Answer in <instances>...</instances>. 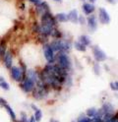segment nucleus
<instances>
[{"mask_svg": "<svg viewBox=\"0 0 118 122\" xmlns=\"http://www.w3.org/2000/svg\"><path fill=\"white\" fill-rule=\"evenodd\" d=\"M33 30H34V32L39 34V25L36 24H36H34V25H33Z\"/></svg>", "mask_w": 118, "mask_h": 122, "instance_id": "a878e982", "label": "nucleus"}, {"mask_svg": "<svg viewBox=\"0 0 118 122\" xmlns=\"http://www.w3.org/2000/svg\"><path fill=\"white\" fill-rule=\"evenodd\" d=\"M98 20L103 25H107L110 23V16L106 9L103 8V7H100L98 9Z\"/></svg>", "mask_w": 118, "mask_h": 122, "instance_id": "0eeeda50", "label": "nucleus"}, {"mask_svg": "<svg viewBox=\"0 0 118 122\" xmlns=\"http://www.w3.org/2000/svg\"><path fill=\"white\" fill-rule=\"evenodd\" d=\"M26 77H28V78L31 79V81H34L35 83H36V82L38 81V75H37L36 71L34 70V69H29V70H27V72H26Z\"/></svg>", "mask_w": 118, "mask_h": 122, "instance_id": "f8f14e48", "label": "nucleus"}, {"mask_svg": "<svg viewBox=\"0 0 118 122\" xmlns=\"http://www.w3.org/2000/svg\"><path fill=\"white\" fill-rule=\"evenodd\" d=\"M3 61H4V64L6 66V68H8V69H10V68L12 67V63H13V56H12V53L11 51H6L5 54L3 55Z\"/></svg>", "mask_w": 118, "mask_h": 122, "instance_id": "1a4fd4ad", "label": "nucleus"}, {"mask_svg": "<svg viewBox=\"0 0 118 122\" xmlns=\"http://www.w3.org/2000/svg\"><path fill=\"white\" fill-rule=\"evenodd\" d=\"M30 1H31V3H34L36 6H37V5H39V4H41V0H30Z\"/></svg>", "mask_w": 118, "mask_h": 122, "instance_id": "bb28decb", "label": "nucleus"}, {"mask_svg": "<svg viewBox=\"0 0 118 122\" xmlns=\"http://www.w3.org/2000/svg\"><path fill=\"white\" fill-rule=\"evenodd\" d=\"M92 55L96 59L97 62H100V61H104L106 59V54L104 53V51L102 50L98 45H92Z\"/></svg>", "mask_w": 118, "mask_h": 122, "instance_id": "39448f33", "label": "nucleus"}, {"mask_svg": "<svg viewBox=\"0 0 118 122\" xmlns=\"http://www.w3.org/2000/svg\"><path fill=\"white\" fill-rule=\"evenodd\" d=\"M50 47L52 48V50L55 52H57V53H67L70 51L71 47H72V44H71L70 41H63L61 39L59 40H54L52 41L50 43Z\"/></svg>", "mask_w": 118, "mask_h": 122, "instance_id": "f257e3e1", "label": "nucleus"}, {"mask_svg": "<svg viewBox=\"0 0 118 122\" xmlns=\"http://www.w3.org/2000/svg\"><path fill=\"white\" fill-rule=\"evenodd\" d=\"M56 22H59V23H66L68 22V17H67V14L65 13H58L56 14V16L54 17Z\"/></svg>", "mask_w": 118, "mask_h": 122, "instance_id": "ddd939ff", "label": "nucleus"}, {"mask_svg": "<svg viewBox=\"0 0 118 122\" xmlns=\"http://www.w3.org/2000/svg\"><path fill=\"white\" fill-rule=\"evenodd\" d=\"M0 61H1V58H0Z\"/></svg>", "mask_w": 118, "mask_h": 122, "instance_id": "72a5a7b5", "label": "nucleus"}, {"mask_svg": "<svg viewBox=\"0 0 118 122\" xmlns=\"http://www.w3.org/2000/svg\"><path fill=\"white\" fill-rule=\"evenodd\" d=\"M28 121H29V119L27 117V114L23 112L22 115H21V122H28Z\"/></svg>", "mask_w": 118, "mask_h": 122, "instance_id": "5701e85b", "label": "nucleus"}, {"mask_svg": "<svg viewBox=\"0 0 118 122\" xmlns=\"http://www.w3.org/2000/svg\"><path fill=\"white\" fill-rule=\"evenodd\" d=\"M107 2H109L110 4H115L116 3V0H106Z\"/></svg>", "mask_w": 118, "mask_h": 122, "instance_id": "c85d7f7f", "label": "nucleus"}, {"mask_svg": "<svg viewBox=\"0 0 118 122\" xmlns=\"http://www.w3.org/2000/svg\"><path fill=\"white\" fill-rule=\"evenodd\" d=\"M0 88H2V89L5 90V91H8V90L10 89L9 84H8V83L5 81V79H4L3 77H0Z\"/></svg>", "mask_w": 118, "mask_h": 122, "instance_id": "f3484780", "label": "nucleus"}, {"mask_svg": "<svg viewBox=\"0 0 118 122\" xmlns=\"http://www.w3.org/2000/svg\"><path fill=\"white\" fill-rule=\"evenodd\" d=\"M110 88H111L112 91H117L118 90V84H117V82L115 81V82L110 83Z\"/></svg>", "mask_w": 118, "mask_h": 122, "instance_id": "4be33fe9", "label": "nucleus"}, {"mask_svg": "<svg viewBox=\"0 0 118 122\" xmlns=\"http://www.w3.org/2000/svg\"><path fill=\"white\" fill-rule=\"evenodd\" d=\"M78 23H80L81 25L86 24V19H85V17H83V16H79V18H78Z\"/></svg>", "mask_w": 118, "mask_h": 122, "instance_id": "b1692460", "label": "nucleus"}, {"mask_svg": "<svg viewBox=\"0 0 118 122\" xmlns=\"http://www.w3.org/2000/svg\"><path fill=\"white\" fill-rule=\"evenodd\" d=\"M93 70H94V73H96L97 76L100 75V68H99V65H98L97 62L94 63V65H93Z\"/></svg>", "mask_w": 118, "mask_h": 122, "instance_id": "412c9836", "label": "nucleus"}, {"mask_svg": "<svg viewBox=\"0 0 118 122\" xmlns=\"http://www.w3.org/2000/svg\"><path fill=\"white\" fill-rule=\"evenodd\" d=\"M35 86H36V83L34 81H31V79H29L28 77H25L24 80L21 82V88L25 93H30V92H31L34 90Z\"/></svg>", "mask_w": 118, "mask_h": 122, "instance_id": "423d86ee", "label": "nucleus"}, {"mask_svg": "<svg viewBox=\"0 0 118 122\" xmlns=\"http://www.w3.org/2000/svg\"><path fill=\"white\" fill-rule=\"evenodd\" d=\"M7 103V102L4 100L3 97H0V105H5Z\"/></svg>", "mask_w": 118, "mask_h": 122, "instance_id": "cd10ccee", "label": "nucleus"}, {"mask_svg": "<svg viewBox=\"0 0 118 122\" xmlns=\"http://www.w3.org/2000/svg\"><path fill=\"white\" fill-rule=\"evenodd\" d=\"M55 62L59 67L66 70L67 72L72 70V61L67 55V53H57V55H55Z\"/></svg>", "mask_w": 118, "mask_h": 122, "instance_id": "f03ea898", "label": "nucleus"}, {"mask_svg": "<svg viewBox=\"0 0 118 122\" xmlns=\"http://www.w3.org/2000/svg\"><path fill=\"white\" fill-rule=\"evenodd\" d=\"M54 1H56V2H61L62 0H54Z\"/></svg>", "mask_w": 118, "mask_h": 122, "instance_id": "473e14b6", "label": "nucleus"}, {"mask_svg": "<svg viewBox=\"0 0 118 122\" xmlns=\"http://www.w3.org/2000/svg\"><path fill=\"white\" fill-rule=\"evenodd\" d=\"M74 46L78 51H81V52H85L87 50V46H85L84 44H82L80 41H78L74 42Z\"/></svg>", "mask_w": 118, "mask_h": 122, "instance_id": "2eb2a0df", "label": "nucleus"}, {"mask_svg": "<svg viewBox=\"0 0 118 122\" xmlns=\"http://www.w3.org/2000/svg\"><path fill=\"white\" fill-rule=\"evenodd\" d=\"M78 122H92V118L86 115H81L78 119Z\"/></svg>", "mask_w": 118, "mask_h": 122, "instance_id": "aec40b11", "label": "nucleus"}, {"mask_svg": "<svg viewBox=\"0 0 118 122\" xmlns=\"http://www.w3.org/2000/svg\"><path fill=\"white\" fill-rule=\"evenodd\" d=\"M97 0H90V3H92V4H93L94 2H96Z\"/></svg>", "mask_w": 118, "mask_h": 122, "instance_id": "2f4dec72", "label": "nucleus"}, {"mask_svg": "<svg viewBox=\"0 0 118 122\" xmlns=\"http://www.w3.org/2000/svg\"><path fill=\"white\" fill-rule=\"evenodd\" d=\"M86 23L88 24L90 32H92V33L96 32L97 29V20L96 16H93V15H90L89 18L87 19Z\"/></svg>", "mask_w": 118, "mask_h": 122, "instance_id": "6e6552de", "label": "nucleus"}, {"mask_svg": "<svg viewBox=\"0 0 118 122\" xmlns=\"http://www.w3.org/2000/svg\"><path fill=\"white\" fill-rule=\"evenodd\" d=\"M92 122H103L101 117H98V116H94L92 118Z\"/></svg>", "mask_w": 118, "mask_h": 122, "instance_id": "393cba45", "label": "nucleus"}, {"mask_svg": "<svg viewBox=\"0 0 118 122\" xmlns=\"http://www.w3.org/2000/svg\"><path fill=\"white\" fill-rule=\"evenodd\" d=\"M10 75H11V78L18 83H21L24 80V78H25V75H24L22 69L17 66H12L10 68Z\"/></svg>", "mask_w": 118, "mask_h": 122, "instance_id": "7ed1b4c3", "label": "nucleus"}, {"mask_svg": "<svg viewBox=\"0 0 118 122\" xmlns=\"http://www.w3.org/2000/svg\"><path fill=\"white\" fill-rule=\"evenodd\" d=\"M67 17H68V21L74 23V24H77V23H78V18H79L78 11H77L76 9L71 10V11L67 14Z\"/></svg>", "mask_w": 118, "mask_h": 122, "instance_id": "9b49d317", "label": "nucleus"}, {"mask_svg": "<svg viewBox=\"0 0 118 122\" xmlns=\"http://www.w3.org/2000/svg\"><path fill=\"white\" fill-rule=\"evenodd\" d=\"M97 109L94 108V107L89 108L88 110H87V116L90 117V118H92L94 116H97Z\"/></svg>", "mask_w": 118, "mask_h": 122, "instance_id": "6ab92c4d", "label": "nucleus"}, {"mask_svg": "<svg viewBox=\"0 0 118 122\" xmlns=\"http://www.w3.org/2000/svg\"><path fill=\"white\" fill-rule=\"evenodd\" d=\"M31 108H33L34 110H36V109H37V107H36V106L35 104H31Z\"/></svg>", "mask_w": 118, "mask_h": 122, "instance_id": "c756f323", "label": "nucleus"}, {"mask_svg": "<svg viewBox=\"0 0 118 122\" xmlns=\"http://www.w3.org/2000/svg\"><path fill=\"white\" fill-rule=\"evenodd\" d=\"M50 122H59V121L56 119H50Z\"/></svg>", "mask_w": 118, "mask_h": 122, "instance_id": "7c9ffc66", "label": "nucleus"}, {"mask_svg": "<svg viewBox=\"0 0 118 122\" xmlns=\"http://www.w3.org/2000/svg\"><path fill=\"white\" fill-rule=\"evenodd\" d=\"M34 118H35V120L36 121V122H39L41 120V118H42V112H41V109H36V110H35V114H34Z\"/></svg>", "mask_w": 118, "mask_h": 122, "instance_id": "a211bd4d", "label": "nucleus"}, {"mask_svg": "<svg viewBox=\"0 0 118 122\" xmlns=\"http://www.w3.org/2000/svg\"><path fill=\"white\" fill-rule=\"evenodd\" d=\"M43 53H44V57L47 60V62L49 64H53L55 62V53L50 47L49 43H44L43 45Z\"/></svg>", "mask_w": 118, "mask_h": 122, "instance_id": "20e7f679", "label": "nucleus"}, {"mask_svg": "<svg viewBox=\"0 0 118 122\" xmlns=\"http://www.w3.org/2000/svg\"><path fill=\"white\" fill-rule=\"evenodd\" d=\"M80 41L82 44H84L85 46H89V45L92 44V41L90 40V37L88 36H86V35H83L81 36L80 37H79V41Z\"/></svg>", "mask_w": 118, "mask_h": 122, "instance_id": "4468645a", "label": "nucleus"}, {"mask_svg": "<svg viewBox=\"0 0 118 122\" xmlns=\"http://www.w3.org/2000/svg\"><path fill=\"white\" fill-rule=\"evenodd\" d=\"M82 9H83V11H84V13L86 14V15H92L93 12H94V9H96V7H94V5L93 4H92V3H84L83 4V6H82Z\"/></svg>", "mask_w": 118, "mask_h": 122, "instance_id": "9d476101", "label": "nucleus"}, {"mask_svg": "<svg viewBox=\"0 0 118 122\" xmlns=\"http://www.w3.org/2000/svg\"><path fill=\"white\" fill-rule=\"evenodd\" d=\"M4 107H5V109L7 110V112L9 113V115H10V117L13 119V120H16V114H15V112H14V110L11 108V106L8 104V103H6L5 105H3Z\"/></svg>", "mask_w": 118, "mask_h": 122, "instance_id": "dca6fc26", "label": "nucleus"}]
</instances>
